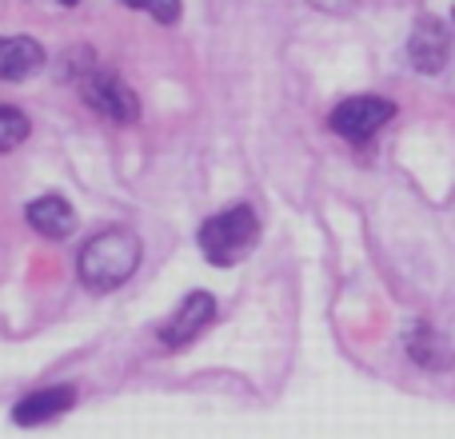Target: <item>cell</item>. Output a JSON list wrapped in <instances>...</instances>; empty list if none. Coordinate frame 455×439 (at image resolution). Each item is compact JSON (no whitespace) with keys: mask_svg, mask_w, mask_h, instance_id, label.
<instances>
[{"mask_svg":"<svg viewBox=\"0 0 455 439\" xmlns=\"http://www.w3.org/2000/svg\"><path fill=\"white\" fill-rule=\"evenodd\" d=\"M140 267V240L124 227H104L80 248L76 272L84 280V288L92 291H116L120 283L132 280V272Z\"/></svg>","mask_w":455,"mask_h":439,"instance_id":"cell-1","label":"cell"},{"mask_svg":"<svg viewBox=\"0 0 455 439\" xmlns=\"http://www.w3.org/2000/svg\"><path fill=\"white\" fill-rule=\"evenodd\" d=\"M256 235H259L256 212L248 204H235V208H224L220 216L204 220V227H200V251H204L208 264L232 267L256 248Z\"/></svg>","mask_w":455,"mask_h":439,"instance_id":"cell-2","label":"cell"},{"mask_svg":"<svg viewBox=\"0 0 455 439\" xmlns=\"http://www.w3.org/2000/svg\"><path fill=\"white\" fill-rule=\"evenodd\" d=\"M80 96H84L88 108L100 112L112 124H136V120H140V100H136V92L108 68L84 72V76H80Z\"/></svg>","mask_w":455,"mask_h":439,"instance_id":"cell-3","label":"cell"},{"mask_svg":"<svg viewBox=\"0 0 455 439\" xmlns=\"http://www.w3.org/2000/svg\"><path fill=\"white\" fill-rule=\"evenodd\" d=\"M392 116H395V104L384 100V96H352V100L331 108L328 124H331V132L344 136V140L363 144V140H371Z\"/></svg>","mask_w":455,"mask_h":439,"instance_id":"cell-4","label":"cell"},{"mask_svg":"<svg viewBox=\"0 0 455 439\" xmlns=\"http://www.w3.org/2000/svg\"><path fill=\"white\" fill-rule=\"evenodd\" d=\"M212 320H216V299L208 296V291H192V296L160 323V339H164V347L176 352V347L192 344L204 328H212Z\"/></svg>","mask_w":455,"mask_h":439,"instance_id":"cell-5","label":"cell"},{"mask_svg":"<svg viewBox=\"0 0 455 439\" xmlns=\"http://www.w3.org/2000/svg\"><path fill=\"white\" fill-rule=\"evenodd\" d=\"M408 56L416 72H427V76L440 72L448 64V28L435 16H419V24L411 28V40H408Z\"/></svg>","mask_w":455,"mask_h":439,"instance_id":"cell-6","label":"cell"},{"mask_svg":"<svg viewBox=\"0 0 455 439\" xmlns=\"http://www.w3.org/2000/svg\"><path fill=\"white\" fill-rule=\"evenodd\" d=\"M72 403H76V387H44V392L24 395L12 408V419L20 427H40V424H48V419L64 416Z\"/></svg>","mask_w":455,"mask_h":439,"instance_id":"cell-7","label":"cell"},{"mask_svg":"<svg viewBox=\"0 0 455 439\" xmlns=\"http://www.w3.org/2000/svg\"><path fill=\"white\" fill-rule=\"evenodd\" d=\"M24 220L32 224V232L48 235V240H64V235H72V227H76V212H72V204L64 196L32 200V204L24 208Z\"/></svg>","mask_w":455,"mask_h":439,"instance_id":"cell-8","label":"cell"},{"mask_svg":"<svg viewBox=\"0 0 455 439\" xmlns=\"http://www.w3.org/2000/svg\"><path fill=\"white\" fill-rule=\"evenodd\" d=\"M44 68V48L32 36H0V80H24Z\"/></svg>","mask_w":455,"mask_h":439,"instance_id":"cell-9","label":"cell"},{"mask_svg":"<svg viewBox=\"0 0 455 439\" xmlns=\"http://www.w3.org/2000/svg\"><path fill=\"white\" fill-rule=\"evenodd\" d=\"M28 140V116L12 104H0V152H12Z\"/></svg>","mask_w":455,"mask_h":439,"instance_id":"cell-10","label":"cell"},{"mask_svg":"<svg viewBox=\"0 0 455 439\" xmlns=\"http://www.w3.org/2000/svg\"><path fill=\"white\" fill-rule=\"evenodd\" d=\"M120 4L136 8V12L156 16L160 24H176V20H180V0H120Z\"/></svg>","mask_w":455,"mask_h":439,"instance_id":"cell-11","label":"cell"},{"mask_svg":"<svg viewBox=\"0 0 455 439\" xmlns=\"http://www.w3.org/2000/svg\"><path fill=\"white\" fill-rule=\"evenodd\" d=\"M315 8H323V12H347V8L355 4V0H312Z\"/></svg>","mask_w":455,"mask_h":439,"instance_id":"cell-12","label":"cell"},{"mask_svg":"<svg viewBox=\"0 0 455 439\" xmlns=\"http://www.w3.org/2000/svg\"><path fill=\"white\" fill-rule=\"evenodd\" d=\"M60 4H80V0H60Z\"/></svg>","mask_w":455,"mask_h":439,"instance_id":"cell-13","label":"cell"}]
</instances>
